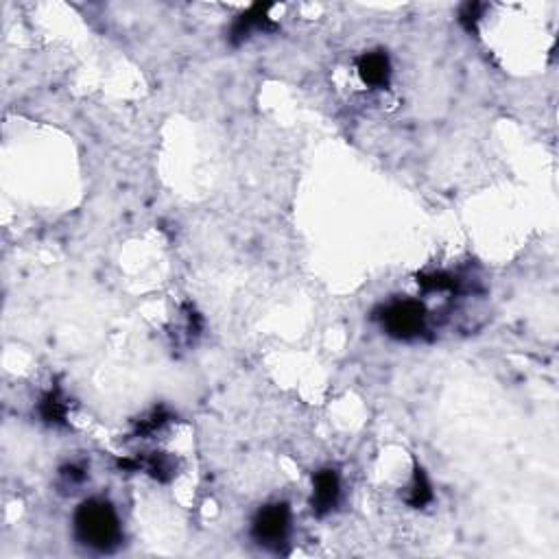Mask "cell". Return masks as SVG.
Wrapping results in <instances>:
<instances>
[{"mask_svg":"<svg viewBox=\"0 0 559 559\" xmlns=\"http://www.w3.org/2000/svg\"><path fill=\"white\" fill-rule=\"evenodd\" d=\"M74 534L83 546L110 553L121 544L123 529L116 509L101 498L83 501L74 512Z\"/></svg>","mask_w":559,"mask_h":559,"instance_id":"1","label":"cell"},{"mask_svg":"<svg viewBox=\"0 0 559 559\" xmlns=\"http://www.w3.org/2000/svg\"><path fill=\"white\" fill-rule=\"evenodd\" d=\"M380 324L389 337L408 341L416 338L427 328V309L422 302L416 299H397V302L387 304L378 315Z\"/></svg>","mask_w":559,"mask_h":559,"instance_id":"2","label":"cell"},{"mask_svg":"<svg viewBox=\"0 0 559 559\" xmlns=\"http://www.w3.org/2000/svg\"><path fill=\"white\" fill-rule=\"evenodd\" d=\"M289 531H291V512L284 503L262 507L251 525V535L258 544L273 548V551H280V546L287 542Z\"/></svg>","mask_w":559,"mask_h":559,"instance_id":"3","label":"cell"},{"mask_svg":"<svg viewBox=\"0 0 559 559\" xmlns=\"http://www.w3.org/2000/svg\"><path fill=\"white\" fill-rule=\"evenodd\" d=\"M269 9L271 5H254L247 12H243L234 20L232 29H230V42L239 46L245 42L254 31H276L278 25L269 18Z\"/></svg>","mask_w":559,"mask_h":559,"instance_id":"4","label":"cell"},{"mask_svg":"<svg viewBox=\"0 0 559 559\" xmlns=\"http://www.w3.org/2000/svg\"><path fill=\"white\" fill-rule=\"evenodd\" d=\"M118 466L123 470H132V472H144L155 481L166 483L175 476L177 464L171 455L166 453H152V455H140L136 459H121Z\"/></svg>","mask_w":559,"mask_h":559,"instance_id":"5","label":"cell"},{"mask_svg":"<svg viewBox=\"0 0 559 559\" xmlns=\"http://www.w3.org/2000/svg\"><path fill=\"white\" fill-rule=\"evenodd\" d=\"M341 496V481L335 470H319L313 478V512L326 515L337 507Z\"/></svg>","mask_w":559,"mask_h":559,"instance_id":"6","label":"cell"},{"mask_svg":"<svg viewBox=\"0 0 559 559\" xmlns=\"http://www.w3.org/2000/svg\"><path fill=\"white\" fill-rule=\"evenodd\" d=\"M358 74L369 88H387L391 79V62L383 51L365 53L357 62Z\"/></svg>","mask_w":559,"mask_h":559,"instance_id":"7","label":"cell"},{"mask_svg":"<svg viewBox=\"0 0 559 559\" xmlns=\"http://www.w3.org/2000/svg\"><path fill=\"white\" fill-rule=\"evenodd\" d=\"M40 417L53 427H64L68 417V402L59 389H51L40 400Z\"/></svg>","mask_w":559,"mask_h":559,"instance_id":"8","label":"cell"},{"mask_svg":"<svg viewBox=\"0 0 559 559\" xmlns=\"http://www.w3.org/2000/svg\"><path fill=\"white\" fill-rule=\"evenodd\" d=\"M431 501H433L431 481H428L427 472H424L422 467H416L411 485H408L407 489V503L411 505L413 509H422V507H427Z\"/></svg>","mask_w":559,"mask_h":559,"instance_id":"9","label":"cell"},{"mask_svg":"<svg viewBox=\"0 0 559 559\" xmlns=\"http://www.w3.org/2000/svg\"><path fill=\"white\" fill-rule=\"evenodd\" d=\"M171 419H173V416H171V413L166 411L164 407L153 408V411H149L147 416L138 419L136 431H133V435H136V437H152L153 433H158L160 428L166 427Z\"/></svg>","mask_w":559,"mask_h":559,"instance_id":"10","label":"cell"},{"mask_svg":"<svg viewBox=\"0 0 559 559\" xmlns=\"http://www.w3.org/2000/svg\"><path fill=\"white\" fill-rule=\"evenodd\" d=\"M417 284L424 291H456L459 289V280L446 271L422 273V276H417Z\"/></svg>","mask_w":559,"mask_h":559,"instance_id":"11","label":"cell"},{"mask_svg":"<svg viewBox=\"0 0 559 559\" xmlns=\"http://www.w3.org/2000/svg\"><path fill=\"white\" fill-rule=\"evenodd\" d=\"M485 12V5L481 3H466L459 12V23L464 25L467 34H476V25L481 20V14Z\"/></svg>","mask_w":559,"mask_h":559,"instance_id":"12","label":"cell"},{"mask_svg":"<svg viewBox=\"0 0 559 559\" xmlns=\"http://www.w3.org/2000/svg\"><path fill=\"white\" fill-rule=\"evenodd\" d=\"M59 476H62V483L68 487H74V485H82V483L85 481V470H82V467L77 466H66L62 467V472H59Z\"/></svg>","mask_w":559,"mask_h":559,"instance_id":"13","label":"cell"}]
</instances>
